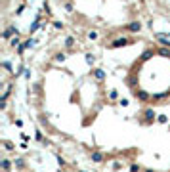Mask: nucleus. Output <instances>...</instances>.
<instances>
[{"label": "nucleus", "mask_w": 170, "mask_h": 172, "mask_svg": "<svg viewBox=\"0 0 170 172\" xmlns=\"http://www.w3.org/2000/svg\"><path fill=\"white\" fill-rule=\"evenodd\" d=\"M128 44H134V40H130L126 37H119L111 42V48H120V46H128Z\"/></svg>", "instance_id": "obj_1"}, {"label": "nucleus", "mask_w": 170, "mask_h": 172, "mask_svg": "<svg viewBox=\"0 0 170 172\" xmlns=\"http://www.w3.org/2000/svg\"><path fill=\"white\" fill-rule=\"evenodd\" d=\"M155 38H157L164 48H170V37L166 35V33H155Z\"/></svg>", "instance_id": "obj_2"}, {"label": "nucleus", "mask_w": 170, "mask_h": 172, "mask_svg": "<svg viewBox=\"0 0 170 172\" xmlns=\"http://www.w3.org/2000/svg\"><path fill=\"white\" fill-rule=\"evenodd\" d=\"M141 27H143V25H141L139 21H132V23H128L124 29H126L128 33H139V31H141Z\"/></svg>", "instance_id": "obj_3"}, {"label": "nucleus", "mask_w": 170, "mask_h": 172, "mask_svg": "<svg viewBox=\"0 0 170 172\" xmlns=\"http://www.w3.org/2000/svg\"><path fill=\"white\" fill-rule=\"evenodd\" d=\"M92 75H94V78H98V80H103V78H105V73H103L101 69H94Z\"/></svg>", "instance_id": "obj_4"}, {"label": "nucleus", "mask_w": 170, "mask_h": 172, "mask_svg": "<svg viewBox=\"0 0 170 172\" xmlns=\"http://www.w3.org/2000/svg\"><path fill=\"white\" fill-rule=\"evenodd\" d=\"M103 159H105V157H103L101 153H98V151H94V153H92V161H94V163H101Z\"/></svg>", "instance_id": "obj_5"}, {"label": "nucleus", "mask_w": 170, "mask_h": 172, "mask_svg": "<svg viewBox=\"0 0 170 172\" xmlns=\"http://www.w3.org/2000/svg\"><path fill=\"white\" fill-rule=\"evenodd\" d=\"M38 27H40V19L37 17V19H35V23H33V25H31V29H29V35H33V33L37 31Z\"/></svg>", "instance_id": "obj_6"}, {"label": "nucleus", "mask_w": 170, "mask_h": 172, "mask_svg": "<svg viewBox=\"0 0 170 172\" xmlns=\"http://www.w3.org/2000/svg\"><path fill=\"white\" fill-rule=\"evenodd\" d=\"M37 44V38H29V40H27V42H23V48H33V46Z\"/></svg>", "instance_id": "obj_7"}, {"label": "nucleus", "mask_w": 170, "mask_h": 172, "mask_svg": "<svg viewBox=\"0 0 170 172\" xmlns=\"http://www.w3.org/2000/svg\"><path fill=\"white\" fill-rule=\"evenodd\" d=\"M19 40H21V38H19L17 35H15V37H12V40H10V46H13V48H15V46H21V42H19Z\"/></svg>", "instance_id": "obj_8"}, {"label": "nucleus", "mask_w": 170, "mask_h": 172, "mask_svg": "<svg viewBox=\"0 0 170 172\" xmlns=\"http://www.w3.org/2000/svg\"><path fill=\"white\" fill-rule=\"evenodd\" d=\"M65 59H67V56H65L63 52H59V54H56V61H57V63H63Z\"/></svg>", "instance_id": "obj_9"}, {"label": "nucleus", "mask_w": 170, "mask_h": 172, "mask_svg": "<svg viewBox=\"0 0 170 172\" xmlns=\"http://www.w3.org/2000/svg\"><path fill=\"white\" fill-rule=\"evenodd\" d=\"M84 59H86V63H88V65H94L96 63V57L92 56V54H86V56H84Z\"/></svg>", "instance_id": "obj_10"}, {"label": "nucleus", "mask_w": 170, "mask_h": 172, "mask_svg": "<svg viewBox=\"0 0 170 172\" xmlns=\"http://www.w3.org/2000/svg\"><path fill=\"white\" fill-rule=\"evenodd\" d=\"M65 46H67V48H73V46H75V38L67 37V38H65Z\"/></svg>", "instance_id": "obj_11"}, {"label": "nucleus", "mask_w": 170, "mask_h": 172, "mask_svg": "<svg viewBox=\"0 0 170 172\" xmlns=\"http://www.w3.org/2000/svg\"><path fill=\"white\" fill-rule=\"evenodd\" d=\"M98 37H100V35H98V31H90L88 33V40H98Z\"/></svg>", "instance_id": "obj_12"}, {"label": "nucleus", "mask_w": 170, "mask_h": 172, "mask_svg": "<svg viewBox=\"0 0 170 172\" xmlns=\"http://www.w3.org/2000/svg\"><path fill=\"white\" fill-rule=\"evenodd\" d=\"M10 166H12V161H8V159L2 161V168H4V170H10Z\"/></svg>", "instance_id": "obj_13"}, {"label": "nucleus", "mask_w": 170, "mask_h": 172, "mask_svg": "<svg viewBox=\"0 0 170 172\" xmlns=\"http://www.w3.org/2000/svg\"><path fill=\"white\" fill-rule=\"evenodd\" d=\"M136 96H138L139 100H147V98H149V94H147V92H141V90H139V92H136Z\"/></svg>", "instance_id": "obj_14"}, {"label": "nucleus", "mask_w": 170, "mask_h": 172, "mask_svg": "<svg viewBox=\"0 0 170 172\" xmlns=\"http://www.w3.org/2000/svg\"><path fill=\"white\" fill-rule=\"evenodd\" d=\"M145 117H147V121H153V119H155V113H153L151 109H147V111H145Z\"/></svg>", "instance_id": "obj_15"}, {"label": "nucleus", "mask_w": 170, "mask_h": 172, "mask_svg": "<svg viewBox=\"0 0 170 172\" xmlns=\"http://www.w3.org/2000/svg\"><path fill=\"white\" fill-rule=\"evenodd\" d=\"M109 98H111V100H117V98H119L117 90H111V92H109Z\"/></svg>", "instance_id": "obj_16"}, {"label": "nucleus", "mask_w": 170, "mask_h": 172, "mask_svg": "<svg viewBox=\"0 0 170 172\" xmlns=\"http://www.w3.org/2000/svg\"><path fill=\"white\" fill-rule=\"evenodd\" d=\"M54 27H56V29H63V21H54Z\"/></svg>", "instance_id": "obj_17"}, {"label": "nucleus", "mask_w": 170, "mask_h": 172, "mask_svg": "<svg viewBox=\"0 0 170 172\" xmlns=\"http://www.w3.org/2000/svg\"><path fill=\"white\" fill-rule=\"evenodd\" d=\"M159 122H163L164 124V122H166V117H164V115H159Z\"/></svg>", "instance_id": "obj_18"}, {"label": "nucleus", "mask_w": 170, "mask_h": 172, "mask_svg": "<svg viewBox=\"0 0 170 172\" xmlns=\"http://www.w3.org/2000/svg\"><path fill=\"white\" fill-rule=\"evenodd\" d=\"M65 12L71 13V12H73V6H71V4H65Z\"/></svg>", "instance_id": "obj_19"}, {"label": "nucleus", "mask_w": 170, "mask_h": 172, "mask_svg": "<svg viewBox=\"0 0 170 172\" xmlns=\"http://www.w3.org/2000/svg\"><path fill=\"white\" fill-rule=\"evenodd\" d=\"M15 166H17V168H21V166H23V161L17 159V161H15Z\"/></svg>", "instance_id": "obj_20"}, {"label": "nucleus", "mask_w": 170, "mask_h": 172, "mask_svg": "<svg viewBox=\"0 0 170 172\" xmlns=\"http://www.w3.org/2000/svg\"><path fill=\"white\" fill-rule=\"evenodd\" d=\"M119 103H120V105H122V107H126V105H128V100H120Z\"/></svg>", "instance_id": "obj_21"}, {"label": "nucleus", "mask_w": 170, "mask_h": 172, "mask_svg": "<svg viewBox=\"0 0 170 172\" xmlns=\"http://www.w3.org/2000/svg\"><path fill=\"white\" fill-rule=\"evenodd\" d=\"M80 172H84V170H80Z\"/></svg>", "instance_id": "obj_22"}]
</instances>
